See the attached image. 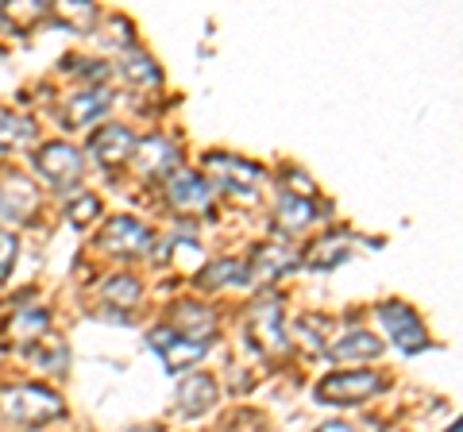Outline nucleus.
I'll use <instances>...</instances> for the list:
<instances>
[{
  "mask_svg": "<svg viewBox=\"0 0 463 432\" xmlns=\"http://www.w3.org/2000/svg\"><path fill=\"white\" fill-rule=\"evenodd\" d=\"M120 74L132 81V85H139V89H147V85H158V81H163V74H158L155 59H151V54H143V51H136V47H128L124 62H120Z\"/></svg>",
  "mask_w": 463,
  "mask_h": 432,
  "instance_id": "nucleus-23",
  "label": "nucleus"
},
{
  "mask_svg": "<svg viewBox=\"0 0 463 432\" xmlns=\"http://www.w3.org/2000/svg\"><path fill=\"white\" fill-rule=\"evenodd\" d=\"M205 170H209V178L216 182V190H224L228 197L243 201V205L259 201V193H263V182H267V174L255 163H248V158H236V155H209Z\"/></svg>",
  "mask_w": 463,
  "mask_h": 432,
  "instance_id": "nucleus-2",
  "label": "nucleus"
},
{
  "mask_svg": "<svg viewBox=\"0 0 463 432\" xmlns=\"http://www.w3.org/2000/svg\"><path fill=\"white\" fill-rule=\"evenodd\" d=\"M0 417L12 425H47L54 417H62V401L43 386H5L0 390Z\"/></svg>",
  "mask_w": 463,
  "mask_h": 432,
  "instance_id": "nucleus-1",
  "label": "nucleus"
},
{
  "mask_svg": "<svg viewBox=\"0 0 463 432\" xmlns=\"http://www.w3.org/2000/svg\"><path fill=\"white\" fill-rule=\"evenodd\" d=\"M317 432H355L352 425H344V421H328V425H321Z\"/></svg>",
  "mask_w": 463,
  "mask_h": 432,
  "instance_id": "nucleus-30",
  "label": "nucleus"
},
{
  "mask_svg": "<svg viewBox=\"0 0 463 432\" xmlns=\"http://www.w3.org/2000/svg\"><path fill=\"white\" fill-rule=\"evenodd\" d=\"M35 170H39V178L43 182H51L58 185V190H66V185H74L81 178V170H85V158L78 147H70V143H47V147H39L35 151Z\"/></svg>",
  "mask_w": 463,
  "mask_h": 432,
  "instance_id": "nucleus-5",
  "label": "nucleus"
},
{
  "mask_svg": "<svg viewBox=\"0 0 463 432\" xmlns=\"http://www.w3.org/2000/svg\"><path fill=\"white\" fill-rule=\"evenodd\" d=\"M379 321H383V328H386L390 343H398V352L413 355V352L429 348L425 328H421V321H417V313H413L410 305H405V301H383V305H379Z\"/></svg>",
  "mask_w": 463,
  "mask_h": 432,
  "instance_id": "nucleus-4",
  "label": "nucleus"
},
{
  "mask_svg": "<svg viewBox=\"0 0 463 432\" xmlns=\"http://www.w3.org/2000/svg\"><path fill=\"white\" fill-rule=\"evenodd\" d=\"M97 216H100V201L93 193H78V201L66 205V221L74 228H85L90 221H97Z\"/></svg>",
  "mask_w": 463,
  "mask_h": 432,
  "instance_id": "nucleus-26",
  "label": "nucleus"
},
{
  "mask_svg": "<svg viewBox=\"0 0 463 432\" xmlns=\"http://www.w3.org/2000/svg\"><path fill=\"white\" fill-rule=\"evenodd\" d=\"M58 16H66L74 27H90V23H93V16H97V8H93V5H85V0H81V5H74V0H66V5H58Z\"/></svg>",
  "mask_w": 463,
  "mask_h": 432,
  "instance_id": "nucleus-27",
  "label": "nucleus"
},
{
  "mask_svg": "<svg viewBox=\"0 0 463 432\" xmlns=\"http://www.w3.org/2000/svg\"><path fill=\"white\" fill-rule=\"evenodd\" d=\"M109 105H112V93L109 89H78L74 97L66 100L62 124L66 127H85V124H93V120L105 117Z\"/></svg>",
  "mask_w": 463,
  "mask_h": 432,
  "instance_id": "nucleus-15",
  "label": "nucleus"
},
{
  "mask_svg": "<svg viewBox=\"0 0 463 432\" xmlns=\"http://www.w3.org/2000/svg\"><path fill=\"white\" fill-rule=\"evenodd\" d=\"M197 282L209 286V290H221V286H251V275L248 263H240V258H216L213 267L201 270Z\"/></svg>",
  "mask_w": 463,
  "mask_h": 432,
  "instance_id": "nucleus-19",
  "label": "nucleus"
},
{
  "mask_svg": "<svg viewBox=\"0 0 463 432\" xmlns=\"http://www.w3.org/2000/svg\"><path fill=\"white\" fill-rule=\"evenodd\" d=\"M166 201L178 212H209L213 209V185L194 174V170H174L166 178Z\"/></svg>",
  "mask_w": 463,
  "mask_h": 432,
  "instance_id": "nucleus-10",
  "label": "nucleus"
},
{
  "mask_svg": "<svg viewBox=\"0 0 463 432\" xmlns=\"http://www.w3.org/2000/svg\"><path fill=\"white\" fill-rule=\"evenodd\" d=\"M8 328H12V336L24 340L27 348H32V343L43 340V333L51 328V313H47V309H20L16 316H12Z\"/></svg>",
  "mask_w": 463,
  "mask_h": 432,
  "instance_id": "nucleus-24",
  "label": "nucleus"
},
{
  "mask_svg": "<svg viewBox=\"0 0 463 432\" xmlns=\"http://www.w3.org/2000/svg\"><path fill=\"white\" fill-rule=\"evenodd\" d=\"M16 251H20V243H16V236L0 232V282H5V278L12 275V267H16Z\"/></svg>",
  "mask_w": 463,
  "mask_h": 432,
  "instance_id": "nucleus-28",
  "label": "nucleus"
},
{
  "mask_svg": "<svg viewBox=\"0 0 463 432\" xmlns=\"http://www.w3.org/2000/svg\"><path fill=\"white\" fill-rule=\"evenodd\" d=\"M248 336L263 355H286L289 352L286 333H282V309H279L274 297L255 301V305L248 309Z\"/></svg>",
  "mask_w": 463,
  "mask_h": 432,
  "instance_id": "nucleus-6",
  "label": "nucleus"
},
{
  "mask_svg": "<svg viewBox=\"0 0 463 432\" xmlns=\"http://www.w3.org/2000/svg\"><path fill=\"white\" fill-rule=\"evenodd\" d=\"M143 432H151V428H143Z\"/></svg>",
  "mask_w": 463,
  "mask_h": 432,
  "instance_id": "nucleus-32",
  "label": "nucleus"
},
{
  "mask_svg": "<svg viewBox=\"0 0 463 432\" xmlns=\"http://www.w3.org/2000/svg\"><path fill=\"white\" fill-rule=\"evenodd\" d=\"M128 163L136 166L139 178H170V170H178V147L163 136H151V139H136Z\"/></svg>",
  "mask_w": 463,
  "mask_h": 432,
  "instance_id": "nucleus-9",
  "label": "nucleus"
},
{
  "mask_svg": "<svg viewBox=\"0 0 463 432\" xmlns=\"http://www.w3.org/2000/svg\"><path fill=\"white\" fill-rule=\"evenodd\" d=\"M0 12H5V20H12V23H32V20H43V16H47L51 8H47V5H39V0H35L32 8H12V5H5Z\"/></svg>",
  "mask_w": 463,
  "mask_h": 432,
  "instance_id": "nucleus-29",
  "label": "nucleus"
},
{
  "mask_svg": "<svg viewBox=\"0 0 463 432\" xmlns=\"http://www.w3.org/2000/svg\"><path fill=\"white\" fill-rule=\"evenodd\" d=\"M35 209H39V190L27 178L12 174L0 182V216L5 221H27Z\"/></svg>",
  "mask_w": 463,
  "mask_h": 432,
  "instance_id": "nucleus-14",
  "label": "nucleus"
},
{
  "mask_svg": "<svg viewBox=\"0 0 463 432\" xmlns=\"http://www.w3.org/2000/svg\"><path fill=\"white\" fill-rule=\"evenodd\" d=\"M32 139H35V124L32 120L16 117V112H8V108H0V155L20 151Z\"/></svg>",
  "mask_w": 463,
  "mask_h": 432,
  "instance_id": "nucleus-21",
  "label": "nucleus"
},
{
  "mask_svg": "<svg viewBox=\"0 0 463 432\" xmlns=\"http://www.w3.org/2000/svg\"><path fill=\"white\" fill-rule=\"evenodd\" d=\"M147 343L151 348L163 355V363H166V371L170 374H178V371H190L194 363H201V359L209 355V340H185V336H178L174 328H151L147 333Z\"/></svg>",
  "mask_w": 463,
  "mask_h": 432,
  "instance_id": "nucleus-7",
  "label": "nucleus"
},
{
  "mask_svg": "<svg viewBox=\"0 0 463 432\" xmlns=\"http://www.w3.org/2000/svg\"><path fill=\"white\" fill-rule=\"evenodd\" d=\"M452 432H459V425H452Z\"/></svg>",
  "mask_w": 463,
  "mask_h": 432,
  "instance_id": "nucleus-31",
  "label": "nucleus"
},
{
  "mask_svg": "<svg viewBox=\"0 0 463 432\" xmlns=\"http://www.w3.org/2000/svg\"><path fill=\"white\" fill-rule=\"evenodd\" d=\"M27 359H32L35 367H43L47 374H66V367H70V352H66V343L58 336L35 340L32 348H27Z\"/></svg>",
  "mask_w": 463,
  "mask_h": 432,
  "instance_id": "nucleus-20",
  "label": "nucleus"
},
{
  "mask_svg": "<svg viewBox=\"0 0 463 432\" xmlns=\"http://www.w3.org/2000/svg\"><path fill=\"white\" fill-rule=\"evenodd\" d=\"M132 147H136V136L128 132L124 124H105V127H97L93 139H90V155L97 158L100 166L124 163V158L132 155Z\"/></svg>",
  "mask_w": 463,
  "mask_h": 432,
  "instance_id": "nucleus-11",
  "label": "nucleus"
},
{
  "mask_svg": "<svg viewBox=\"0 0 463 432\" xmlns=\"http://www.w3.org/2000/svg\"><path fill=\"white\" fill-rule=\"evenodd\" d=\"M379 390H383V379L374 371H344V374L321 379L313 394L317 401H328V406H355V401H367Z\"/></svg>",
  "mask_w": 463,
  "mask_h": 432,
  "instance_id": "nucleus-3",
  "label": "nucleus"
},
{
  "mask_svg": "<svg viewBox=\"0 0 463 432\" xmlns=\"http://www.w3.org/2000/svg\"><path fill=\"white\" fill-rule=\"evenodd\" d=\"M294 263H298L294 248H286V243H267V248H259V251L251 255V263H248L251 286H255V282H270V278H279L282 270H289Z\"/></svg>",
  "mask_w": 463,
  "mask_h": 432,
  "instance_id": "nucleus-17",
  "label": "nucleus"
},
{
  "mask_svg": "<svg viewBox=\"0 0 463 432\" xmlns=\"http://www.w3.org/2000/svg\"><path fill=\"white\" fill-rule=\"evenodd\" d=\"M347 255H352V239H347V236H325V239H317L313 248H309L306 267H313V270H328V267L344 263Z\"/></svg>",
  "mask_w": 463,
  "mask_h": 432,
  "instance_id": "nucleus-22",
  "label": "nucleus"
},
{
  "mask_svg": "<svg viewBox=\"0 0 463 432\" xmlns=\"http://www.w3.org/2000/svg\"><path fill=\"white\" fill-rule=\"evenodd\" d=\"M166 328H174V333L185 340H209L216 333V316H213V309L201 305V301H178V305L170 309Z\"/></svg>",
  "mask_w": 463,
  "mask_h": 432,
  "instance_id": "nucleus-13",
  "label": "nucleus"
},
{
  "mask_svg": "<svg viewBox=\"0 0 463 432\" xmlns=\"http://www.w3.org/2000/svg\"><path fill=\"white\" fill-rule=\"evenodd\" d=\"M321 212L325 209L317 205L313 197H306V193H282L279 209H274V221H279L282 232L298 236V232H306V228H313L317 221H321Z\"/></svg>",
  "mask_w": 463,
  "mask_h": 432,
  "instance_id": "nucleus-12",
  "label": "nucleus"
},
{
  "mask_svg": "<svg viewBox=\"0 0 463 432\" xmlns=\"http://www.w3.org/2000/svg\"><path fill=\"white\" fill-rule=\"evenodd\" d=\"M100 294L109 297V305L132 309V305H139L143 286H139V278H132V275H116V278H105V286H100Z\"/></svg>",
  "mask_w": 463,
  "mask_h": 432,
  "instance_id": "nucleus-25",
  "label": "nucleus"
},
{
  "mask_svg": "<svg viewBox=\"0 0 463 432\" xmlns=\"http://www.w3.org/2000/svg\"><path fill=\"white\" fill-rule=\"evenodd\" d=\"M216 406V382L213 374H190L178 386V413L182 417H201Z\"/></svg>",
  "mask_w": 463,
  "mask_h": 432,
  "instance_id": "nucleus-16",
  "label": "nucleus"
},
{
  "mask_svg": "<svg viewBox=\"0 0 463 432\" xmlns=\"http://www.w3.org/2000/svg\"><path fill=\"white\" fill-rule=\"evenodd\" d=\"M228 432H232V428H228Z\"/></svg>",
  "mask_w": 463,
  "mask_h": 432,
  "instance_id": "nucleus-33",
  "label": "nucleus"
},
{
  "mask_svg": "<svg viewBox=\"0 0 463 432\" xmlns=\"http://www.w3.org/2000/svg\"><path fill=\"white\" fill-rule=\"evenodd\" d=\"M151 228L132 221V216H116V221H109V228L100 232L97 239V251L105 255H116V258H136L143 251H151Z\"/></svg>",
  "mask_w": 463,
  "mask_h": 432,
  "instance_id": "nucleus-8",
  "label": "nucleus"
},
{
  "mask_svg": "<svg viewBox=\"0 0 463 432\" xmlns=\"http://www.w3.org/2000/svg\"><path fill=\"white\" fill-rule=\"evenodd\" d=\"M374 355H383V343L374 340L367 328L344 333V336L328 348V359H336V363H352V359H374Z\"/></svg>",
  "mask_w": 463,
  "mask_h": 432,
  "instance_id": "nucleus-18",
  "label": "nucleus"
}]
</instances>
